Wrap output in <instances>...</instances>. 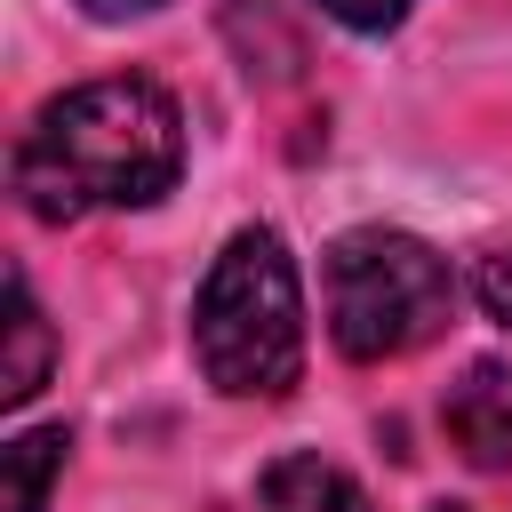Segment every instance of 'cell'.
<instances>
[{"label":"cell","instance_id":"6da1fadb","mask_svg":"<svg viewBox=\"0 0 512 512\" xmlns=\"http://www.w3.org/2000/svg\"><path fill=\"white\" fill-rule=\"evenodd\" d=\"M176 168H184V120L152 80H88L40 104V120L16 144V192L48 224L96 208H144L176 184Z\"/></svg>","mask_w":512,"mask_h":512},{"label":"cell","instance_id":"7a4b0ae2","mask_svg":"<svg viewBox=\"0 0 512 512\" xmlns=\"http://www.w3.org/2000/svg\"><path fill=\"white\" fill-rule=\"evenodd\" d=\"M200 376L232 400H280L304 376V288L280 232H232L192 304Z\"/></svg>","mask_w":512,"mask_h":512},{"label":"cell","instance_id":"3957f363","mask_svg":"<svg viewBox=\"0 0 512 512\" xmlns=\"http://www.w3.org/2000/svg\"><path fill=\"white\" fill-rule=\"evenodd\" d=\"M456 280L408 232H344L328 248V336L344 360H400L448 328Z\"/></svg>","mask_w":512,"mask_h":512},{"label":"cell","instance_id":"277c9868","mask_svg":"<svg viewBox=\"0 0 512 512\" xmlns=\"http://www.w3.org/2000/svg\"><path fill=\"white\" fill-rule=\"evenodd\" d=\"M440 424L472 472H512V360H472L448 384Z\"/></svg>","mask_w":512,"mask_h":512},{"label":"cell","instance_id":"5b68a950","mask_svg":"<svg viewBox=\"0 0 512 512\" xmlns=\"http://www.w3.org/2000/svg\"><path fill=\"white\" fill-rule=\"evenodd\" d=\"M256 512H368V496L328 456H280L256 480Z\"/></svg>","mask_w":512,"mask_h":512},{"label":"cell","instance_id":"8992f818","mask_svg":"<svg viewBox=\"0 0 512 512\" xmlns=\"http://www.w3.org/2000/svg\"><path fill=\"white\" fill-rule=\"evenodd\" d=\"M48 360H56L48 320H40L32 288H24V272H8V360H0V400H8V408H24V400L48 384Z\"/></svg>","mask_w":512,"mask_h":512},{"label":"cell","instance_id":"52a82bcc","mask_svg":"<svg viewBox=\"0 0 512 512\" xmlns=\"http://www.w3.org/2000/svg\"><path fill=\"white\" fill-rule=\"evenodd\" d=\"M64 424H40V432H24V440H8L0 448V512H40L48 504V480L64 472Z\"/></svg>","mask_w":512,"mask_h":512},{"label":"cell","instance_id":"ba28073f","mask_svg":"<svg viewBox=\"0 0 512 512\" xmlns=\"http://www.w3.org/2000/svg\"><path fill=\"white\" fill-rule=\"evenodd\" d=\"M320 8H328L336 24H352V32H392L416 0H320Z\"/></svg>","mask_w":512,"mask_h":512},{"label":"cell","instance_id":"9c48e42d","mask_svg":"<svg viewBox=\"0 0 512 512\" xmlns=\"http://www.w3.org/2000/svg\"><path fill=\"white\" fill-rule=\"evenodd\" d=\"M480 304H488V320H504V328H512V248L480 256Z\"/></svg>","mask_w":512,"mask_h":512},{"label":"cell","instance_id":"30bf717a","mask_svg":"<svg viewBox=\"0 0 512 512\" xmlns=\"http://www.w3.org/2000/svg\"><path fill=\"white\" fill-rule=\"evenodd\" d=\"M88 16H104V24H120V16H144V8H160V0H80Z\"/></svg>","mask_w":512,"mask_h":512}]
</instances>
